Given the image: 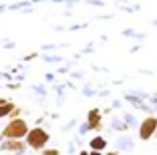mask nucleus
I'll return each mask as SVG.
<instances>
[{
    "instance_id": "ddd939ff",
    "label": "nucleus",
    "mask_w": 157,
    "mask_h": 155,
    "mask_svg": "<svg viewBox=\"0 0 157 155\" xmlns=\"http://www.w3.org/2000/svg\"><path fill=\"white\" fill-rule=\"evenodd\" d=\"M78 155H89V151L87 149H81V151H78Z\"/></svg>"
},
{
    "instance_id": "20e7f679",
    "label": "nucleus",
    "mask_w": 157,
    "mask_h": 155,
    "mask_svg": "<svg viewBox=\"0 0 157 155\" xmlns=\"http://www.w3.org/2000/svg\"><path fill=\"white\" fill-rule=\"evenodd\" d=\"M0 149L4 151V153H16V155H24L28 149L26 141L24 139H4V141L0 143Z\"/></svg>"
},
{
    "instance_id": "f03ea898",
    "label": "nucleus",
    "mask_w": 157,
    "mask_h": 155,
    "mask_svg": "<svg viewBox=\"0 0 157 155\" xmlns=\"http://www.w3.org/2000/svg\"><path fill=\"white\" fill-rule=\"evenodd\" d=\"M24 141H26V145L33 151H38V153H40V151L48 145V141H51V133L46 131V129H42V127H33L26 133Z\"/></svg>"
},
{
    "instance_id": "39448f33",
    "label": "nucleus",
    "mask_w": 157,
    "mask_h": 155,
    "mask_svg": "<svg viewBox=\"0 0 157 155\" xmlns=\"http://www.w3.org/2000/svg\"><path fill=\"white\" fill-rule=\"evenodd\" d=\"M87 125L89 131H101L103 129V113L99 109H91L87 113Z\"/></svg>"
},
{
    "instance_id": "6e6552de",
    "label": "nucleus",
    "mask_w": 157,
    "mask_h": 155,
    "mask_svg": "<svg viewBox=\"0 0 157 155\" xmlns=\"http://www.w3.org/2000/svg\"><path fill=\"white\" fill-rule=\"evenodd\" d=\"M117 145H119V149H125V151H129L131 147H133V141H131L129 137H121L119 141H117Z\"/></svg>"
},
{
    "instance_id": "a211bd4d",
    "label": "nucleus",
    "mask_w": 157,
    "mask_h": 155,
    "mask_svg": "<svg viewBox=\"0 0 157 155\" xmlns=\"http://www.w3.org/2000/svg\"><path fill=\"white\" fill-rule=\"evenodd\" d=\"M155 137H157V131H155Z\"/></svg>"
},
{
    "instance_id": "f8f14e48",
    "label": "nucleus",
    "mask_w": 157,
    "mask_h": 155,
    "mask_svg": "<svg viewBox=\"0 0 157 155\" xmlns=\"http://www.w3.org/2000/svg\"><path fill=\"white\" fill-rule=\"evenodd\" d=\"M105 155H121V153H119V151H107Z\"/></svg>"
},
{
    "instance_id": "f3484780",
    "label": "nucleus",
    "mask_w": 157,
    "mask_h": 155,
    "mask_svg": "<svg viewBox=\"0 0 157 155\" xmlns=\"http://www.w3.org/2000/svg\"><path fill=\"white\" fill-rule=\"evenodd\" d=\"M8 155H14V153H8Z\"/></svg>"
},
{
    "instance_id": "1a4fd4ad",
    "label": "nucleus",
    "mask_w": 157,
    "mask_h": 155,
    "mask_svg": "<svg viewBox=\"0 0 157 155\" xmlns=\"http://www.w3.org/2000/svg\"><path fill=\"white\" fill-rule=\"evenodd\" d=\"M38 155H60V151L56 149V147H44Z\"/></svg>"
},
{
    "instance_id": "4468645a",
    "label": "nucleus",
    "mask_w": 157,
    "mask_h": 155,
    "mask_svg": "<svg viewBox=\"0 0 157 155\" xmlns=\"http://www.w3.org/2000/svg\"><path fill=\"white\" fill-rule=\"evenodd\" d=\"M8 101H10V99H0V107L4 105V103H8Z\"/></svg>"
},
{
    "instance_id": "f257e3e1",
    "label": "nucleus",
    "mask_w": 157,
    "mask_h": 155,
    "mask_svg": "<svg viewBox=\"0 0 157 155\" xmlns=\"http://www.w3.org/2000/svg\"><path fill=\"white\" fill-rule=\"evenodd\" d=\"M28 131H30V125L22 117H16V119H8V123L4 125L0 135L4 139H24Z\"/></svg>"
},
{
    "instance_id": "423d86ee",
    "label": "nucleus",
    "mask_w": 157,
    "mask_h": 155,
    "mask_svg": "<svg viewBox=\"0 0 157 155\" xmlns=\"http://www.w3.org/2000/svg\"><path fill=\"white\" fill-rule=\"evenodd\" d=\"M89 149H91V151H103V153H105L107 139H105V137H101V135H95L93 139H89Z\"/></svg>"
},
{
    "instance_id": "7ed1b4c3",
    "label": "nucleus",
    "mask_w": 157,
    "mask_h": 155,
    "mask_svg": "<svg viewBox=\"0 0 157 155\" xmlns=\"http://www.w3.org/2000/svg\"><path fill=\"white\" fill-rule=\"evenodd\" d=\"M155 131H157V117L155 115H149L145 117L141 123H139V139L141 141H149L155 137Z\"/></svg>"
},
{
    "instance_id": "2eb2a0df",
    "label": "nucleus",
    "mask_w": 157,
    "mask_h": 155,
    "mask_svg": "<svg viewBox=\"0 0 157 155\" xmlns=\"http://www.w3.org/2000/svg\"><path fill=\"white\" fill-rule=\"evenodd\" d=\"M2 141H4V137H2V135H0V143H2Z\"/></svg>"
},
{
    "instance_id": "9b49d317",
    "label": "nucleus",
    "mask_w": 157,
    "mask_h": 155,
    "mask_svg": "<svg viewBox=\"0 0 157 155\" xmlns=\"http://www.w3.org/2000/svg\"><path fill=\"white\" fill-rule=\"evenodd\" d=\"M89 155H105V153H103V151H91L89 149Z\"/></svg>"
},
{
    "instance_id": "9d476101",
    "label": "nucleus",
    "mask_w": 157,
    "mask_h": 155,
    "mask_svg": "<svg viewBox=\"0 0 157 155\" xmlns=\"http://www.w3.org/2000/svg\"><path fill=\"white\" fill-rule=\"evenodd\" d=\"M20 113H22V109H20V107H16V109L10 113V117H8V119H16V117H20Z\"/></svg>"
},
{
    "instance_id": "0eeeda50",
    "label": "nucleus",
    "mask_w": 157,
    "mask_h": 155,
    "mask_svg": "<svg viewBox=\"0 0 157 155\" xmlns=\"http://www.w3.org/2000/svg\"><path fill=\"white\" fill-rule=\"evenodd\" d=\"M16 109V105H14L12 101H8V103H4V105L0 107V119H6V117H10V113Z\"/></svg>"
},
{
    "instance_id": "dca6fc26",
    "label": "nucleus",
    "mask_w": 157,
    "mask_h": 155,
    "mask_svg": "<svg viewBox=\"0 0 157 155\" xmlns=\"http://www.w3.org/2000/svg\"><path fill=\"white\" fill-rule=\"evenodd\" d=\"M24 155H28V153H24ZM30 155H36V153H30Z\"/></svg>"
}]
</instances>
